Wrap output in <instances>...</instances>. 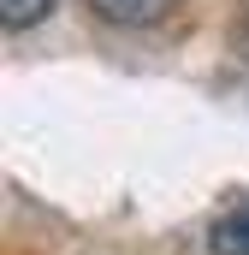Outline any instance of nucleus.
Returning <instances> with one entry per match:
<instances>
[{
    "label": "nucleus",
    "instance_id": "obj_1",
    "mask_svg": "<svg viewBox=\"0 0 249 255\" xmlns=\"http://www.w3.org/2000/svg\"><path fill=\"white\" fill-rule=\"evenodd\" d=\"M208 255H249V196H232L208 220Z\"/></svg>",
    "mask_w": 249,
    "mask_h": 255
},
{
    "label": "nucleus",
    "instance_id": "obj_2",
    "mask_svg": "<svg viewBox=\"0 0 249 255\" xmlns=\"http://www.w3.org/2000/svg\"><path fill=\"white\" fill-rule=\"evenodd\" d=\"M89 12L101 24H119V30H148L172 12V0H89Z\"/></svg>",
    "mask_w": 249,
    "mask_h": 255
},
{
    "label": "nucleus",
    "instance_id": "obj_3",
    "mask_svg": "<svg viewBox=\"0 0 249 255\" xmlns=\"http://www.w3.org/2000/svg\"><path fill=\"white\" fill-rule=\"evenodd\" d=\"M54 12V0H0V18H6V30H30L36 18H48Z\"/></svg>",
    "mask_w": 249,
    "mask_h": 255
},
{
    "label": "nucleus",
    "instance_id": "obj_4",
    "mask_svg": "<svg viewBox=\"0 0 249 255\" xmlns=\"http://www.w3.org/2000/svg\"><path fill=\"white\" fill-rule=\"evenodd\" d=\"M232 54H238V60L249 65V12L238 18V24H232Z\"/></svg>",
    "mask_w": 249,
    "mask_h": 255
}]
</instances>
